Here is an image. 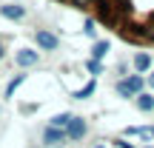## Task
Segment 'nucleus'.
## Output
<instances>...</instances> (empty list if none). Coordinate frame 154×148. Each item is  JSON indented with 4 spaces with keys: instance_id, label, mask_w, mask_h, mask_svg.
<instances>
[{
    "instance_id": "2eb2a0df",
    "label": "nucleus",
    "mask_w": 154,
    "mask_h": 148,
    "mask_svg": "<svg viewBox=\"0 0 154 148\" xmlns=\"http://www.w3.org/2000/svg\"><path fill=\"white\" fill-rule=\"evenodd\" d=\"M23 80H26V74H20V77H14V80H11V83H9V88H6V97H11V94H14V91H17V86H20V83H23Z\"/></svg>"
},
{
    "instance_id": "a211bd4d",
    "label": "nucleus",
    "mask_w": 154,
    "mask_h": 148,
    "mask_svg": "<svg viewBox=\"0 0 154 148\" xmlns=\"http://www.w3.org/2000/svg\"><path fill=\"white\" fill-rule=\"evenodd\" d=\"M117 148H134V145H128L126 140H117Z\"/></svg>"
},
{
    "instance_id": "9b49d317",
    "label": "nucleus",
    "mask_w": 154,
    "mask_h": 148,
    "mask_svg": "<svg viewBox=\"0 0 154 148\" xmlns=\"http://www.w3.org/2000/svg\"><path fill=\"white\" fill-rule=\"evenodd\" d=\"M106 51H109V43H106V40H97V43H94V51H91V60H103Z\"/></svg>"
},
{
    "instance_id": "6e6552de",
    "label": "nucleus",
    "mask_w": 154,
    "mask_h": 148,
    "mask_svg": "<svg viewBox=\"0 0 154 148\" xmlns=\"http://www.w3.org/2000/svg\"><path fill=\"white\" fill-rule=\"evenodd\" d=\"M97 91V80H88L83 88H77V91H72V97L74 100H86V97H91V94Z\"/></svg>"
},
{
    "instance_id": "f257e3e1",
    "label": "nucleus",
    "mask_w": 154,
    "mask_h": 148,
    "mask_svg": "<svg viewBox=\"0 0 154 148\" xmlns=\"http://www.w3.org/2000/svg\"><path fill=\"white\" fill-rule=\"evenodd\" d=\"M143 77L140 74H131V77H126V80H120L117 83V94H120V97H134V94H143Z\"/></svg>"
},
{
    "instance_id": "1a4fd4ad",
    "label": "nucleus",
    "mask_w": 154,
    "mask_h": 148,
    "mask_svg": "<svg viewBox=\"0 0 154 148\" xmlns=\"http://www.w3.org/2000/svg\"><path fill=\"white\" fill-rule=\"evenodd\" d=\"M17 63H20V66H34V63H37V51L20 49V51H17Z\"/></svg>"
},
{
    "instance_id": "dca6fc26",
    "label": "nucleus",
    "mask_w": 154,
    "mask_h": 148,
    "mask_svg": "<svg viewBox=\"0 0 154 148\" xmlns=\"http://www.w3.org/2000/svg\"><path fill=\"white\" fill-rule=\"evenodd\" d=\"M66 3H72L74 9H91V6L97 3V0H66Z\"/></svg>"
},
{
    "instance_id": "20e7f679",
    "label": "nucleus",
    "mask_w": 154,
    "mask_h": 148,
    "mask_svg": "<svg viewBox=\"0 0 154 148\" xmlns=\"http://www.w3.org/2000/svg\"><path fill=\"white\" fill-rule=\"evenodd\" d=\"M34 37H37V46H40L43 51H54L57 46H60V43H57V37H54L51 32H37Z\"/></svg>"
},
{
    "instance_id": "39448f33",
    "label": "nucleus",
    "mask_w": 154,
    "mask_h": 148,
    "mask_svg": "<svg viewBox=\"0 0 154 148\" xmlns=\"http://www.w3.org/2000/svg\"><path fill=\"white\" fill-rule=\"evenodd\" d=\"M0 14H3L6 20H23V17H26V6H14V3L0 6Z\"/></svg>"
},
{
    "instance_id": "ddd939ff",
    "label": "nucleus",
    "mask_w": 154,
    "mask_h": 148,
    "mask_svg": "<svg viewBox=\"0 0 154 148\" xmlns=\"http://www.w3.org/2000/svg\"><path fill=\"white\" fill-rule=\"evenodd\" d=\"M137 105H140V111H154V97H151V94H140Z\"/></svg>"
},
{
    "instance_id": "f03ea898",
    "label": "nucleus",
    "mask_w": 154,
    "mask_h": 148,
    "mask_svg": "<svg viewBox=\"0 0 154 148\" xmlns=\"http://www.w3.org/2000/svg\"><path fill=\"white\" fill-rule=\"evenodd\" d=\"M94 11H97V20L100 23H106V26L114 29V20H117L114 0H97V3H94Z\"/></svg>"
},
{
    "instance_id": "f3484780",
    "label": "nucleus",
    "mask_w": 154,
    "mask_h": 148,
    "mask_svg": "<svg viewBox=\"0 0 154 148\" xmlns=\"http://www.w3.org/2000/svg\"><path fill=\"white\" fill-rule=\"evenodd\" d=\"M94 32H97V29H94V23L86 20V34H88V37H94Z\"/></svg>"
},
{
    "instance_id": "f8f14e48",
    "label": "nucleus",
    "mask_w": 154,
    "mask_h": 148,
    "mask_svg": "<svg viewBox=\"0 0 154 148\" xmlns=\"http://www.w3.org/2000/svg\"><path fill=\"white\" fill-rule=\"evenodd\" d=\"M72 120H74L72 114H57L54 120H51V128H63V131H66V128H69V122H72Z\"/></svg>"
},
{
    "instance_id": "4468645a",
    "label": "nucleus",
    "mask_w": 154,
    "mask_h": 148,
    "mask_svg": "<svg viewBox=\"0 0 154 148\" xmlns=\"http://www.w3.org/2000/svg\"><path fill=\"white\" fill-rule=\"evenodd\" d=\"M86 71H88V74H94V77L103 74V63H100V60H86Z\"/></svg>"
},
{
    "instance_id": "aec40b11",
    "label": "nucleus",
    "mask_w": 154,
    "mask_h": 148,
    "mask_svg": "<svg viewBox=\"0 0 154 148\" xmlns=\"http://www.w3.org/2000/svg\"><path fill=\"white\" fill-rule=\"evenodd\" d=\"M0 60H3V46H0Z\"/></svg>"
},
{
    "instance_id": "9d476101",
    "label": "nucleus",
    "mask_w": 154,
    "mask_h": 148,
    "mask_svg": "<svg viewBox=\"0 0 154 148\" xmlns=\"http://www.w3.org/2000/svg\"><path fill=\"white\" fill-rule=\"evenodd\" d=\"M134 68H137V71H149L151 68V57L146 54V51H137V54H134Z\"/></svg>"
},
{
    "instance_id": "7ed1b4c3",
    "label": "nucleus",
    "mask_w": 154,
    "mask_h": 148,
    "mask_svg": "<svg viewBox=\"0 0 154 148\" xmlns=\"http://www.w3.org/2000/svg\"><path fill=\"white\" fill-rule=\"evenodd\" d=\"M86 131H88L86 120H80V117H74V120L69 122V128H66V137H69V140H83V137H86Z\"/></svg>"
},
{
    "instance_id": "423d86ee",
    "label": "nucleus",
    "mask_w": 154,
    "mask_h": 148,
    "mask_svg": "<svg viewBox=\"0 0 154 148\" xmlns=\"http://www.w3.org/2000/svg\"><path fill=\"white\" fill-rule=\"evenodd\" d=\"M63 137H66V131H63V128H46V131H43V143L46 145H60V140Z\"/></svg>"
},
{
    "instance_id": "6ab92c4d",
    "label": "nucleus",
    "mask_w": 154,
    "mask_h": 148,
    "mask_svg": "<svg viewBox=\"0 0 154 148\" xmlns=\"http://www.w3.org/2000/svg\"><path fill=\"white\" fill-rule=\"evenodd\" d=\"M149 83H151V86H154V71H151V77H149Z\"/></svg>"
},
{
    "instance_id": "0eeeda50",
    "label": "nucleus",
    "mask_w": 154,
    "mask_h": 148,
    "mask_svg": "<svg viewBox=\"0 0 154 148\" xmlns=\"http://www.w3.org/2000/svg\"><path fill=\"white\" fill-rule=\"evenodd\" d=\"M126 137H140V140H154V125H149V128H140V125H128V128H126Z\"/></svg>"
},
{
    "instance_id": "412c9836",
    "label": "nucleus",
    "mask_w": 154,
    "mask_h": 148,
    "mask_svg": "<svg viewBox=\"0 0 154 148\" xmlns=\"http://www.w3.org/2000/svg\"><path fill=\"white\" fill-rule=\"evenodd\" d=\"M97 148H103V145H97Z\"/></svg>"
}]
</instances>
